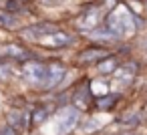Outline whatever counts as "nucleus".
<instances>
[{"mask_svg":"<svg viewBox=\"0 0 147 135\" xmlns=\"http://www.w3.org/2000/svg\"><path fill=\"white\" fill-rule=\"evenodd\" d=\"M22 77L24 81L34 87V89H45V77H47V65L38 63V61H24V67H22Z\"/></svg>","mask_w":147,"mask_h":135,"instance_id":"nucleus-1","label":"nucleus"},{"mask_svg":"<svg viewBox=\"0 0 147 135\" xmlns=\"http://www.w3.org/2000/svg\"><path fill=\"white\" fill-rule=\"evenodd\" d=\"M105 14L101 12V6H93V8H89L79 20H77V28L79 30H85V32H91V30H95L97 26H101L103 24V18Z\"/></svg>","mask_w":147,"mask_h":135,"instance_id":"nucleus-2","label":"nucleus"},{"mask_svg":"<svg viewBox=\"0 0 147 135\" xmlns=\"http://www.w3.org/2000/svg\"><path fill=\"white\" fill-rule=\"evenodd\" d=\"M36 43L45 49H63V47H69L73 43V34H69L65 30H53L51 34L38 38Z\"/></svg>","mask_w":147,"mask_h":135,"instance_id":"nucleus-3","label":"nucleus"},{"mask_svg":"<svg viewBox=\"0 0 147 135\" xmlns=\"http://www.w3.org/2000/svg\"><path fill=\"white\" fill-rule=\"evenodd\" d=\"M65 75H67V67H63L61 63H51V65H47L45 89L49 91V89H55V87H59V85L63 83Z\"/></svg>","mask_w":147,"mask_h":135,"instance_id":"nucleus-4","label":"nucleus"},{"mask_svg":"<svg viewBox=\"0 0 147 135\" xmlns=\"http://www.w3.org/2000/svg\"><path fill=\"white\" fill-rule=\"evenodd\" d=\"M111 53L107 49H103V47H91V49H85V51H81L77 55V63L79 65H97L101 59H105Z\"/></svg>","mask_w":147,"mask_h":135,"instance_id":"nucleus-5","label":"nucleus"},{"mask_svg":"<svg viewBox=\"0 0 147 135\" xmlns=\"http://www.w3.org/2000/svg\"><path fill=\"white\" fill-rule=\"evenodd\" d=\"M53 30H57V24L53 22H38V24H32V26H26L20 30V34L24 38H30V41H38L47 34H51Z\"/></svg>","mask_w":147,"mask_h":135,"instance_id":"nucleus-6","label":"nucleus"},{"mask_svg":"<svg viewBox=\"0 0 147 135\" xmlns=\"http://www.w3.org/2000/svg\"><path fill=\"white\" fill-rule=\"evenodd\" d=\"M57 119H59L61 131H63V133H69V131H73L75 125L79 123V111H75V109H65V111H61V113L57 115Z\"/></svg>","mask_w":147,"mask_h":135,"instance_id":"nucleus-7","label":"nucleus"},{"mask_svg":"<svg viewBox=\"0 0 147 135\" xmlns=\"http://www.w3.org/2000/svg\"><path fill=\"white\" fill-rule=\"evenodd\" d=\"M135 73H137V63H127V65H121V67H117V69L113 71V75H115L123 85H129V83L133 81Z\"/></svg>","mask_w":147,"mask_h":135,"instance_id":"nucleus-8","label":"nucleus"},{"mask_svg":"<svg viewBox=\"0 0 147 135\" xmlns=\"http://www.w3.org/2000/svg\"><path fill=\"white\" fill-rule=\"evenodd\" d=\"M2 53H4V57H10L14 61H28V59H32V55L24 47H20V45H6L2 49Z\"/></svg>","mask_w":147,"mask_h":135,"instance_id":"nucleus-9","label":"nucleus"},{"mask_svg":"<svg viewBox=\"0 0 147 135\" xmlns=\"http://www.w3.org/2000/svg\"><path fill=\"white\" fill-rule=\"evenodd\" d=\"M117 67H119V63H117V59H115L113 55H109V57H105V59H101V61L97 63V71H99L101 75H111Z\"/></svg>","mask_w":147,"mask_h":135,"instance_id":"nucleus-10","label":"nucleus"},{"mask_svg":"<svg viewBox=\"0 0 147 135\" xmlns=\"http://www.w3.org/2000/svg\"><path fill=\"white\" fill-rule=\"evenodd\" d=\"M8 123H10L18 133H22V131L28 127V123H26V115H24L22 111H20V113H18V111H12V113L8 115Z\"/></svg>","mask_w":147,"mask_h":135,"instance_id":"nucleus-11","label":"nucleus"},{"mask_svg":"<svg viewBox=\"0 0 147 135\" xmlns=\"http://www.w3.org/2000/svg\"><path fill=\"white\" fill-rule=\"evenodd\" d=\"M20 24V18L12 12H4V14H0V26L2 28H16Z\"/></svg>","mask_w":147,"mask_h":135,"instance_id":"nucleus-12","label":"nucleus"},{"mask_svg":"<svg viewBox=\"0 0 147 135\" xmlns=\"http://www.w3.org/2000/svg\"><path fill=\"white\" fill-rule=\"evenodd\" d=\"M49 119V107H42V105H38L34 111H32V121H30V125L34 127V125H40L42 121H47Z\"/></svg>","mask_w":147,"mask_h":135,"instance_id":"nucleus-13","label":"nucleus"},{"mask_svg":"<svg viewBox=\"0 0 147 135\" xmlns=\"http://www.w3.org/2000/svg\"><path fill=\"white\" fill-rule=\"evenodd\" d=\"M117 101H119V95H107V97H103V99L97 101V107L99 109H111Z\"/></svg>","mask_w":147,"mask_h":135,"instance_id":"nucleus-14","label":"nucleus"},{"mask_svg":"<svg viewBox=\"0 0 147 135\" xmlns=\"http://www.w3.org/2000/svg\"><path fill=\"white\" fill-rule=\"evenodd\" d=\"M89 99H93V93H91V87L87 89V99H85V107H89ZM75 103L81 107V103H83V95H75Z\"/></svg>","mask_w":147,"mask_h":135,"instance_id":"nucleus-15","label":"nucleus"},{"mask_svg":"<svg viewBox=\"0 0 147 135\" xmlns=\"http://www.w3.org/2000/svg\"><path fill=\"white\" fill-rule=\"evenodd\" d=\"M0 135H18V131H16L10 123H6V125L0 127Z\"/></svg>","mask_w":147,"mask_h":135,"instance_id":"nucleus-16","label":"nucleus"},{"mask_svg":"<svg viewBox=\"0 0 147 135\" xmlns=\"http://www.w3.org/2000/svg\"><path fill=\"white\" fill-rule=\"evenodd\" d=\"M125 115H127V117H121V119H119V123H125V125H135V123L139 121L135 115H133V117H129V113H125Z\"/></svg>","mask_w":147,"mask_h":135,"instance_id":"nucleus-17","label":"nucleus"},{"mask_svg":"<svg viewBox=\"0 0 147 135\" xmlns=\"http://www.w3.org/2000/svg\"><path fill=\"white\" fill-rule=\"evenodd\" d=\"M42 2H45V4H61L63 0H42Z\"/></svg>","mask_w":147,"mask_h":135,"instance_id":"nucleus-18","label":"nucleus"},{"mask_svg":"<svg viewBox=\"0 0 147 135\" xmlns=\"http://www.w3.org/2000/svg\"><path fill=\"white\" fill-rule=\"evenodd\" d=\"M119 135H135V133H119Z\"/></svg>","mask_w":147,"mask_h":135,"instance_id":"nucleus-19","label":"nucleus"}]
</instances>
